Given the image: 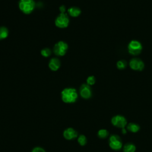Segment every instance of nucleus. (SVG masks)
Masks as SVG:
<instances>
[{
	"instance_id": "obj_1",
	"label": "nucleus",
	"mask_w": 152,
	"mask_h": 152,
	"mask_svg": "<svg viewBox=\"0 0 152 152\" xmlns=\"http://www.w3.org/2000/svg\"><path fill=\"white\" fill-rule=\"evenodd\" d=\"M78 97V94L75 88H66L61 92V98L64 102L71 103L75 102Z\"/></svg>"
},
{
	"instance_id": "obj_2",
	"label": "nucleus",
	"mask_w": 152,
	"mask_h": 152,
	"mask_svg": "<svg viewBox=\"0 0 152 152\" xmlns=\"http://www.w3.org/2000/svg\"><path fill=\"white\" fill-rule=\"evenodd\" d=\"M20 10L26 14H29L33 12L35 8V3L33 0H20L19 2Z\"/></svg>"
},
{
	"instance_id": "obj_3",
	"label": "nucleus",
	"mask_w": 152,
	"mask_h": 152,
	"mask_svg": "<svg viewBox=\"0 0 152 152\" xmlns=\"http://www.w3.org/2000/svg\"><path fill=\"white\" fill-rule=\"evenodd\" d=\"M128 49L129 53L133 55H137L140 53L142 50V46L140 42L138 40H133L129 43Z\"/></svg>"
},
{
	"instance_id": "obj_4",
	"label": "nucleus",
	"mask_w": 152,
	"mask_h": 152,
	"mask_svg": "<svg viewBox=\"0 0 152 152\" xmlns=\"http://www.w3.org/2000/svg\"><path fill=\"white\" fill-rule=\"evenodd\" d=\"M68 48V45L65 42L59 41L53 47V52L56 55L62 56L65 55Z\"/></svg>"
},
{
	"instance_id": "obj_5",
	"label": "nucleus",
	"mask_w": 152,
	"mask_h": 152,
	"mask_svg": "<svg viewBox=\"0 0 152 152\" xmlns=\"http://www.w3.org/2000/svg\"><path fill=\"white\" fill-rule=\"evenodd\" d=\"M69 23V18L66 13H61L56 18L55 23L56 27L64 28H66Z\"/></svg>"
},
{
	"instance_id": "obj_6",
	"label": "nucleus",
	"mask_w": 152,
	"mask_h": 152,
	"mask_svg": "<svg viewBox=\"0 0 152 152\" xmlns=\"http://www.w3.org/2000/svg\"><path fill=\"white\" fill-rule=\"evenodd\" d=\"M109 146L115 150H119L122 147L120 137L116 135H112L109 138Z\"/></svg>"
},
{
	"instance_id": "obj_7",
	"label": "nucleus",
	"mask_w": 152,
	"mask_h": 152,
	"mask_svg": "<svg viewBox=\"0 0 152 152\" xmlns=\"http://www.w3.org/2000/svg\"><path fill=\"white\" fill-rule=\"evenodd\" d=\"M112 123L114 126L116 127L124 128L126 126L127 122L125 117L123 116L116 115L112 118Z\"/></svg>"
},
{
	"instance_id": "obj_8",
	"label": "nucleus",
	"mask_w": 152,
	"mask_h": 152,
	"mask_svg": "<svg viewBox=\"0 0 152 152\" xmlns=\"http://www.w3.org/2000/svg\"><path fill=\"white\" fill-rule=\"evenodd\" d=\"M129 66L133 70L142 71L144 68V64L140 59L133 58L129 62Z\"/></svg>"
},
{
	"instance_id": "obj_9",
	"label": "nucleus",
	"mask_w": 152,
	"mask_h": 152,
	"mask_svg": "<svg viewBox=\"0 0 152 152\" xmlns=\"http://www.w3.org/2000/svg\"><path fill=\"white\" fill-rule=\"evenodd\" d=\"M80 93L81 96L84 99H89L91 96V90L89 85L83 84L80 88Z\"/></svg>"
},
{
	"instance_id": "obj_10",
	"label": "nucleus",
	"mask_w": 152,
	"mask_h": 152,
	"mask_svg": "<svg viewBox=\"0 0 152 152\" xmlns=\"http://www.w3.org/2000/svg\"><path fill=\"white\" fill-rule=\"evenodd\" d=\"M63 135L65 139L70 140L77 138L78 136V134L77 132L73 128H68L64 130L63 132Z\"/></svg>"
},
{
	"instance_id": "obj_11",
	"label": "nucleus",
	"mask_w": 152,
	"mask_h": 152,
	"mask_svg": "<svg viewBox=\"0 0 152 152\" xmlns=\"http://www.w3.org/2000/svg\"><path fill=\"white\" fill-rule=\"evenodd\" d=\"M61 65L60 61L56 58H52L49 62V68L53 71H57Z\"/></svg>"
},
{
	"instance_id": "obj_12",
	"label": "nucleus",
	"mask_w": 152,
	"mask_h": 152,
	"mask_svg": "<svg viewBox=\"0 0 152 152\" xmlns=\"http://www.w3.org/2000/svg\"><path fill=\"white\" fill-rule=\"evenodd\" d=\"M69 15L72 17H77L81 14V10L79 8L76 7H72L68 10Z\"/></svg>"
},
{
	"instance_id": "obj_13",
	"label": "nucleus",
	"mask_w": 152,
	"mask_h": 152,
	"mask_svg": "<svg viewBox=\"0 0 152 152\" xmlns=\"http://www.w3.org/2000/svg\"><path fill=\"white\" fill-rule=\"evenodd\" d=\"M135 151V146L132 143H126L124 147V152H134Z\"/></svg>"
},
{
	"instance_id": "obj_14",
	"label": "nucleus",
	"mask_w": 152,
	"mask_h": 152,
	"mask_svg": "<svg viewBox=\"0 0 152 152\" xmlns=\"http://www.w3.org/2000/svg\"><path fill=\"white\" fill-rule=\"evenodd\" d=\"M8 36V30L5 27H0V40L4 39Z\"/></svg>"
},
{
	"instance_id": "obj_15",
	"label": "nucleus",
	"mask_w": 152,
	"mask_h": 152,
	"mask_svg": "<svg viewBox=\"0 0 152 152\" xmlns=\"http://www.w3.org/2000/svg\"><path fill=\"white\" fill-rule=\"evenodd\" d=\"M127 129L132 132H136L140 129V126L134 123H129L127 126Z\"/></svg>"
},
{
	"instance_id": "obj_16",
	"label": "nucleus",
	"mask_w": 152,
	"mask_h": 152,
	"mask_svg": "<svg viewBox=\"0 0 152 152\" xmlns=\"http://www.w3.org/2000/svg\"><path fill=\"white\" fill-rule=\"evenodd\" d=\"M126 62L125 60H124V59H122V60H120L119 61H118L117 64H116V65H117V68L119 69H123L124 68H125V67L126 66Z\"/></svg>"
},
{
	"instance_id": "obj_17",
	"label": "nucleus",
	"mask_w": 152,
	"mask_h": 152,
	"mask_svg": "<svg viewBox=\"0 0 152 152\" xmlns=\"http://www.w3.org/2000/svg\"><path fill=\"white\" fill-rule=\"evenodd\" d=\"M109 133L106 129H100L98 131V136L101 138H104L107 137Z\"/></svg>"
},
{
	"instance_id": "obj_18",
	"label": "nucleus",
	"mask_w": 152,
	"mask_h": 152,
	"mask_svg": "<svg viewBox=\"0 0 152 152\" xmlns=\"http://www.w3.org/2000/svg\"><path fill=\"white\" fill-rule=\"evenodd\" d=\"M78 142L81 145H84L87 143V138L84 135H81L78 138Z\"/></svg>"
},
{
	"instance_id": "obj_19",
	"label": "nucleus",
	"mask_w": 152,
	"mask_h": 152,
	"mask_svg": "<svg viewBox=\"0 0 152 152\" xmlns=\"http://www.w3.org/2000/svg\"><path fill=\"white\" fill-rule=\"evenodd\" d=\"M41 55L44 57H49L51 55V50L49 48H45L41 50Z\"/></svg>"
},
{
	"instance_id": "obj_20",
	"label": "nucleus",
	"mask_w": 152,
	"mask_h": 152,
	"mask_svg": "<svg viewBox=\"0 0 152 152\" xmlns=\"http://www.w3.org/2000/svg\"><path fill=\"white\" fill-rule=\"evenodd\" d=\"M87 84L89 86H91L93 85L95 83L96 80H95V77L94 76H89L87 78Z\"/></svg>"
},
{
	"instance_id": "obj_21",
	"label": "nucleus",
	"mask_w": 152,
	"mask_h": 152,
	"mask_svg": "<svg viewBox=\"0 0 152 152\" xmlns=\"http://www.w3.org/2000/svg\"><path fill=\"white\" fill-rule=\"evenodd\" d=\"M31 152H45V151L41 147H35L33 149Z\"/></svg>"
},
{
	"instance_id": "obj_22",
	"label": "nucleus",
	"mask_w": 152,
	"mask_h": 152,
	"mask_svg": "<svg viewBox=\"0 0 152 152\" xmlns=\"http://www.w3.org/2000/svg\"><path fill=\"white\" fill-rule=\"evenodd\" d=\"M59 11L61 12V13H65V7L64 5H62L59 7Z\"/></svg>"
},
{
	"instance_id": "obj_23",
	"label": "nucleus",
	"mask_w": 152,
	"mask_h": 152,
	"mask_svg": "<svg viewBox=\"0 0 152 152\" xmlns=\"http://www.w3.org/2000/svg\"><path fill=\"white\" fill-rule=\"evenodd\" d=\"M122 132L123 134H126V129L124 128H122Z\"/></svg>"
}]
</instances>
